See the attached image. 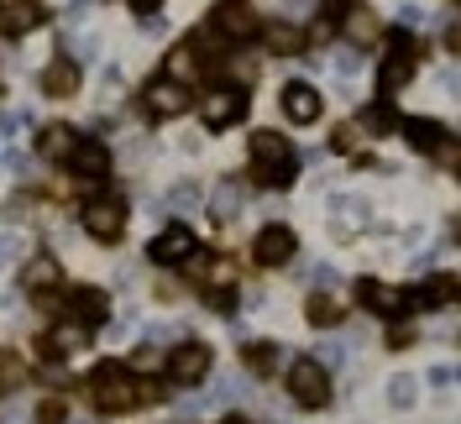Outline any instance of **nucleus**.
<instances>
[{
  "mask_svg": "<svg viewBox=\"0 0 461 424\" xmlns=\"http://www.w3.org/2000/svg\"><path fill=\"white\" fill-rule=\"evenodd\" d=\"M252 173L273 189L294 184V141L278 131H252Z\"/></svg>",
  "mask_w": 461,
  "mask_h": 424,
  "instance_id": "f257e3e1",
  "label": "nucleus"
},
{
  "mask_svg": "<svg viewBox=\"0 0 461 424\" xmlns=\"http://www.w3.org/2000/svg\"><path fill=\"white\" fill-rule=\"evenodd\" d=\"M89 398L105 414H126V409H137V383H131V372L121 367V362H105L89 377Z\"/></svg>",
  "mask_w": 461,
  "mask_h": 424,
  "instance_id": "f03ea898",
  "label": "nucleus"
},
{
  "mask_svg": "<svg viewBox=\"0 0 461 424\" xmlns=\"http://www.w3.org/2000/svg\"><path fill=\"white\" fill-rule=\"evenodd\" d=\"M288 393H294L299 409H325L330 403V372L320 367L315 356H299L288 367Z\"/></svg>",
  "mask_w": 461,
  "mask_h": 424,
  "instance_id": "7ed1b4c3",
  "label": "nucleus"
},
{
  "mask_svg": "<svg viewBox=\"0 0 461 424\" xmlns=\"http://www.w3.org/2000/svg\"><path fill=\"white\" fill-rule=\"evenodd\" d=\"M357 299H362V310L399 320L403 310H414V304H420V288H388V283H377V278H362V283H357Z\"/></svg>",
  "mask_w": 461,
  "mask_h": 424,
  "instance_id": "20e7f679",
  "label": "nucleus"
},
{
  "mask_svg": "<svg viewBox=\"0 0 461 424\" xmlns=\"http://www.w3.org/2000/svg\"><path fill=\"white\" fill-rule=\"evenodd\" d=\"M210 362H215V351H210L204 340H184V346H173L168 351V383L189 388V383L210 377Z\"/></svg>",
  "mask_w": 461,
  "mask_h": 424,
  "instance_id": "39448f33",
  "label": "nucleus"
},
{
  "mask_svg": "<svg viewBox=\"0 0 461 424\" xmlns=\"http://www.w3.org/2000/svg\"><path fill=\"white\" fill-rule=\"evenodd\" d=\"M85 230L95 236V241H115L121 230H126V199L115 194H100L85 204Z\"/></svg>",
  "mask_w": 461,
  "mask_h": 424,
  "instance_id": "423d86ee",
  "label": "nucleus"
},
{
  "mask_svg": "<svg viewBox=\"0 0 461 424\" xmlns=\"http://www.w3.org/2000/svg\"><path fill=\"white\" fill-rule=\"evenodd\" d=\"M409 74H414V42H409V32H393L388 58H383V68H377V89L393 95V89L409 85Z\"/></svg>",
  "mask_w": 461,
  "mask_h": 424,
  "instance_id": "0eeeda50",
  "label": "nucleus"
},
{
  "mask_svg": "<svg viewBox=\"0 0 461 424\" xmlns=\"http://www.w3.org/2000/svg\"><path fill=\"white\" fill-rule=\"evenodd\" d=\"M241 111H247V95L236 85H221V89H210V100H204V126L221 131L230 121H241Z\"/></svg>",
  "mask_w": 461,
  "mask_h": 424,
  "instance_id": "6e6552de",
  "label": "nucleus"
},
{
  "mask_svg": "<svg viewBox=\"0 0 461 424\" xmlns=\"http://www.w3.org/2000/svg\"><path fill=\"white\" fill-rule=\"evenodd\" d=\"M194 252H200V247H194V230H189V226L158 230V236H152V247H147V257H152V262H189Z\"/></svg>",
  "mask_w": 461,
  "mask_h": 424,
  "instance_id": "1a4fd4ad",
  "label": "nucleus"
},
{
  "mask_svg": "<svg viewBox=\"0 0 461 424\" xmlns=\"http://www.w3.org/2000/svg\"><path fill=\"white\" fill-rule=\"evenodd\" d=\"M210 27L221 32V37H252L258 32V16H252L247 0H221L215 16H210Z\"/></svg>",
  "mask_w": 461,
  "mask_h": 424,
  "instance_id": "9d476101",
  "label": "nucleus"
},
{
  "mask_svg": "<svg viewBox=\"0 0 461 424\" xmlns=\"http://www.w3.org/2000/svg\"><path fill=\"white\" fill-rule=\"evenodd\" d=\"M142 105L152 115H184L189 111V89L173 85V79H152V85L142 89Z\"/></svg>",
  "mask_w": 461,
  "mask_h": 424,
  "instance_id": "9b49d317",
  "label": "nucleus"
},
{
  "mask_svg": "<svg viewBox=\"0 0 461 424\" xmlns=\"http://www.w3.org/2000/svg\"><path fill=\"white\" fill-rule=\"evenodd\" d=\"M284 115L294 121V126H310V121H320V89L315 85H284Z\"/></svg>",
  "mask_w": 461,
  "mask_h": 424,
  "instance_id": "f8f14e48",
  "label": "nucleus"
},
{
  "mask_svg": "<svg viewBox=\"0 0 461 424\" xmlns=\"http://www.w3.org/2000/svg\"><path fill=\"white\" fill-rule=\"evenodd\" d=\"M252 252H258L262 267H284V262H294V230H288V226H267L258 236V247H252Z\"/></svg>",
  "mask_w": 461,
  "mask_h": 424,
  "instance_id": "ddd939ff",
  "label": "nucleus"
},
{
  "mask_svg": "<svg viewBox=\"0 0 461 424\" xmlns=\"http://www.w3.org/2000/svg\"><path fill=\"white\" fill-rule=\"evenodd\" d=\"M74 89H79V63H74V58H53V63L42 68V95L68 100Z\"/></svg>",
  "mask_w": 461,
  "mask_h": 424,
  "instance_id": "4468645a",
  "label": "nucleus"
},
{
  "mask_svg": "<svg viewBox=\"0 0 461 424\" xmlns=\"http://www.w3.org/2000/svg\"><path fill=\"white\" fill-rule=\"evenodd\" d=\"M68 163H74V173H85V178H105V173H111V152L95 137H85V141H74Z\"/></svg>",
  "mask_w": 461,
  "mask_h": 424,
  "instance_id": "2eb2a0df",
  "label": "nucleus"
},
{
  "mask_svg": "<svg viewBox=\"0 0 461 424\" xmlns=\"http://www.w3.org/2000/svg\"><path fill=\"white\" fill-rule=\"evenodd\" d=\"M111 314V299H105V288H74V325H100Z\"/></svg>",
  "mask_w": 461,
  "mask_h": 424,
  "instance_id": "dca6fc26",
  "label": "nucleus"
},
{
  "mask_svg": "<svg viewBox=\"0 0 461 424\" xmlns=\"http://www.w3.org/2000/svg\"><path fill=\"white\" fill-rule=\"evenodd\" d=\"M403 137H409V147H414V152H440V147H446V126H440V121H420V115H414V121H403Z\"/></svg>",
  "mask_w": 461,
  "mask_h": 424,
  "instance_id": "f3484780",
  "label": "nucleus"
},
{
  "mask_svg": "<svg viewBox=\"0 0 461 424\" xmlns=\"http://www.w3.org/2000/svg\"><path fill=\"white\" fill-rule=\"evenodd\" d=\"M22 288H32V293H48V288H58V262L48 252H37L22 267Z\"/></svg>",
  "mask_w": 461,
  "mask_h": 424,
  "instance_id": "a211bd4d",
  "label": "nucleus"
},
{
  "mask_svg": "<svg viewBox=\"0 0 461 424\" xmlns=\"http://www.w3.org/2000/svg\"><path fill=\"white\" fill-rule=\"evenodd\" d=\"M37 152H42V158H68V152H74V131H68V126H42V131H37Z\"/></svg>",
  "mask_w": 461,
  "mask_h": 424,
  "instance_id": "6ab92c4d",
  "label": "nucleus"
},
{
  "mask_svg": "<svg viewBox=\"0 0 461 424\" xmlns=\"http://www.w3.org/2000/svg\"><path fill=\"white\" fill-rule=\"evenodd\" d=\"M37 22H42V11H37V5H11V11L0 16V27L11 32V37H27Z\"/></svg>",
  "mask_w": 461,
  "mask_h": 424,
  "instance_id": "aec40b11",
  "label": "nucleus"
},
{
  "mask_svg": "<svg viewBox=\"0 0 461 424\" xmlns=\"http://www.w3.org/2000/svg\"><path fill=\"white\" fill-rule=\"evenodd\" d=\"M346 16V37L351 42H367V37H377V22H373V11H362V5H351V11H341Z\"/></svg>",
  "mask_w": 461,
  "mask_h": 424,
  "instance_id": "412c9836",
  "label": "nucleus"
},
{
  "mask_svg": "<svg viewBox=\"0 0 461 424\" xmlns=\"http://www.w3.org/2000/svg\"><path fill=\"white\" fill-rule=\"evenodd\" d=\"M262 37H267V48H273V53H299V42H304L299 27H288V22H273Z\"/></svg>",
  "mask_w": 461,
  "mask_h": 424,
  "instance_id": "4be33fe9",
  "label": "nucleus"
},
{
  "mask_svg": "<svg viewBox=\"0 0 461 424\" xmlns=\"http://www.w3.org/2000/svg\"><path fill=\"white\" fill-rule=\"evenodd\" d=\"M304 314H310V325H320V330H325V325H336V320H341V304H336L330 293H315V299L304 304Z\"/></svg>",
  "mask_w": 461,
  "mask_h": 424,
  "instance_id": "5701e85b",
  "label": "nucleus"
},
{
  "mask_svg": "<svg viewBox=\"0 0 461 424\" xmlns=\"http://www.w3.org/2000/svg\"><path fill=\"white\" fill-rule=\"evenodd\" d=\"M74 346H85V325H58L53 330V340H48V356H63V351H74Z\"/></svg>",
  "mask_w": 461,
  "mask_h": 424,
  "instance_id": "b1692460",
  "label": "nucleus"
},
{
  "mask_svg": "<svg viewBox=\"0 0 461 424\" xmlns=\"http://www.w3.org/2000/svg\"><path fill=\"white\" fill-rule=\"evenodd\" d=\"M362 126H367V131H393V126H399V115H393V105H388V100H377V105H367V111H362Z\"/></svg>",
  "mask_w": 461,
  "mask_h": 424,
  "instance_id": "393cba45",
  "label": "nucleus"
},
{
  "mask_svg": "<svg viewBox=\"0 0 461 424\" xmlns=\"http://www.w3.org/2000/svg\"><path fill=\"white\" fill-rule=\"evenodd\" d=\"M247 367H252V372H273V367H278V346H273V340L247 346Z\"/></svg>",
  "mask_w": 461,
  "mask_h": 424,
  "instance_id": "a878e982",
  "label": "nucleus"
},
{
  "mask_svg": "<svg viewBox=\"0 0 461 424\" xmlns=\"http://www.w3.org/2000/svg\"><path fill=\"white\" fill-rule=\"evenodd\" d=\"M163 79H173V85H184V79H194V48H178Z\"/></svg>",
  "mask_w": 461,
  "mask_h": 424,
  "instance_id": "bb28decb",
  "label": "nucleus"
},
{
  "mask_svg": "<svg viewBox=\"0 0 461 424\" xmlns=\"http://www.w3.org/2000/svg\"><path fill=\"white\" fill-rule=\"evenodd\" d=\"M414 388H420V383H414L409 372H399V377L388 383V398H393V409H409V403H414Z\"/></svg>",
  "mask_w": 461,
  "mask_h": 424,
  "instance_id": "cd10ccee",
  "label": "nucleus"
},
{
  "mask_svg": "<svg viewBox=\"0 0 461 424\" xmlns=\"http://www.w3.org/2000/svg\"><path fill=\"white\" fill-rule=\"evenodd\" d=\"M236 199H241V189H236V178H226V184L215 189V215H221V221L236 215Z\"/></svg>",
  "mask_w": 461,
  "mask_h": 424,
  "instance_id": "c85d7f7f",
  "label": "nucleus"
},
{
  "mask_svg": "<svg viewBox=\"0 0 461 424\" xmlns=\"http://www.w3.org/2000/svg\"><path fill=\"white\" fill-rule=\"evenodd\" d=\"M16 257H22V236H16V230H5V236H0V267H11Z\"/></svg>",
  "mask_w": 461,
  "mask_h": 424,
  "instance_id": "c756f323",
  "label": "nucleus"
},
{
  "mask_svg": "<svg viewBox=\"0 0 461 424\" xmlns=\"http://www.w3.org/2000/svg\"><path fill=\"white\" fill-rule=\"evenodd\" d=\"M131 367H137V372H152V367H163V356H158L152 346H142V351L131 356Z\"/></svg>",
  "mask_w": 461,
  "mask_h": 424,
  "instance_id": "7c9ffc66",
  "label": "nucleus"
},
{
  "mask_svg": "<svg viewBox=\"0 0 461 424\" xmlns=\"http://www.w3.org/2000/svg\"><path fill=\"white\" fill-rule=\"evenodd\" d=\"M336 63H341V74H357V68H362V53H357V48H341Z\"/></svg>",
  "mask_w": 461,
  "mask_h": 424,
  "instance_id": "2f4dec72",
  "label": "nucleus"
},
{
  "mask_svg": "<svg viewBox=\"0 0 461 424\" xmlns=\"http://www.w3.org/2000/svg\"><path fill=\"white\" fill-rule=\"evenodd\" d=\"M163 398V383H137V403H158Z\"/></svg>",
  "mask_w": 461,
  "mask_h": 424,
  "instance_id": "473e14b6",
  "label": "nucleus"
},
{
  "mask_svg": "<svg viewBox=\"0 0 461 424\" xmlns=\"http://www.w3.org/2000/svg\"><path fill=\"white\" fill-rule=\"evenodd\" d=\"M194 199H200L194 184H178V189H173V204H194Z\"/></svg>",
  "mask_w": 461,
  "mask_h": 424,
  "instance_id": "72a5a7b5",
  "label": "nucleus"
},
{
  "mask_svg": "<svg viewBox=\"0 0 461 424\" xmlns=\"http://www.w3.org/2000/svg\"><path fill=\"white\" fill-rule=\"evenodd\" d=\"M341 362H346V351H341V346H325V356H320V367H341Z\"/></svg>",
  "mask_w": 461,
  "mask_h": 424,
  "instance_id": "f704fd0d",
  "label": "nucleus"
},
{
  "mask_svg": "<svg viewBox=\"0 0 461 424\" xmlns=\"http://www.w3.org/2000/svg\"><path fill=\"white\" fill-rule=\"evenodd\" d=\"M451 377H456V372H451V367H430V383H435V388H446Z\"/></svg>",
  "mask_w": 461,
  "mask_h": 424,
  "instance_id": "c9c22d12",
  "label": "nucleus"
},
{
  "mask_svg": "<svg viewBox=\"0 0 461 424\" xmlns=\"http://www.w3.org/2000/svg\"><path fill=\"white\" fill-rule=\"evenodd\" d=\"M409 340H414V330H409V325H399V330H393V351H403Z\"/></svg>",
  "mask_w": 461,
  "mask_h": 424,
  "instance_id": "e433bc0d",
  "label": "nucleus"
},
{
  "mask_svg": "<svg viewBox=\"0 0 461 424\" xmlns=\"http://www.w3.org/2000/svg\"><path fill=\"white\" fill-rule=\"evenodd\" d=\"M341 5H346V0H330V11H336V16H341Z\"/></svg>",
  "mask_w": 461,
  "mask_h": 424,
  "instance_id": "4c0bfd02",
  "label": "nucleus"
},
{
  "mask_svg": "<svg viewBox=\"0 0 461 424\" xmlns=\"http://www.w3.org/2000/svg\"><path fill=\"white\" fill-rule=\"evenodd\" d=\"M221 424H241V419H221Z\"/></svg>",
  "mask_w": 461,
  "mask_h": 424,
  "instance_id": "58836bf2",
  "label": "nucleus"
}]
</instances>
